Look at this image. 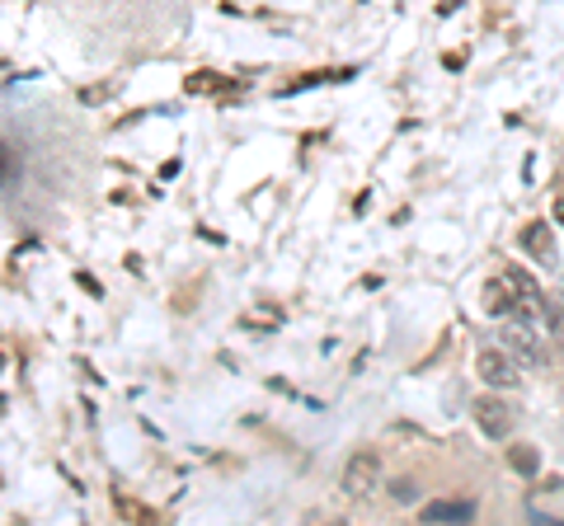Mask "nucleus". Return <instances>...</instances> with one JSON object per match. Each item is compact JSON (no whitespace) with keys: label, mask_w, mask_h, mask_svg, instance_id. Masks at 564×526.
Instances as JSON below:
<instances>
[{"label":"nucleus","mask_w":564,"mask_h":526,"mask_svg":"<svg viewBox=\"0 0 564 526\" xmlns=\"http://www.w3.org/2000/svg\"><path fill=\"white\" fill-rule=\"evenodd\" d=\"M503 277V287H508V315H518V320H545V296H541V287H536V277L532 273H522V269H503L499 273Z\"/></svg>","instance_id":"obj_1"},{"label":"nucleus","mask_w":564,"mask_h":526,"mask_svg":"<svg viewBox=\"0 0 564 526\" xmlns=\"http://www.w3.org/2000/svg\"><path fill=\"white\" fill-rule=\"evenodd\" d=\"M503 348H508V353H513L518 362H527V366H545V343H541L536 320H518V315H508V325H503Z\"/></svg>","instance_id":"obj_2"},{"label":"nucleus","mask_w":564,"mask_h":526,"mask_svg":"<svg viewBox=\"0 0 564 526\" xmlns=\"http://www.w3.org/2000/svg\"><path fill=\"white\" fill-rule=\"evenodd\" d=\"M475 372H480V381L494 385V391H513V385L522 381L518 376V358L503 353V348H480V358H475Z\"/></svg>","instance_id":"obj_3"},{"label":"nucleus","mask_w":564,"mask_h":526,"mask_svg":"<svg viewBox=\"0 0 564 526\" xmlns=\"http://www.w3.org/2000/svg\"><path fill=\"white\" fill-rule=\"evenodd\" d=\"M470 418H475V428H480L485 437H494V442H503V437L513 432V409H508L499 395H480V399H475Z\"/></svg>","instance_id":"obj_4"},{"label":"nucleus","mask_w":564,"mask_h":526,"mask_svg":"<svg viewBox=\"0 0 564 526\" xmlns=\"http://www.w3.org/2000/svg\"><path fill=\"white\" fill-rule=\"evenodd\" d=\"M377 484H381V461H377L372 451H358L348 461V470H344V494L348 498H367Z\"/></svg>","instance_id":"obj_5"},{"label":"nucleus","mask_w":564,"mask_h":526,"mask_svg":"<svg viewBox=\"0 0 564 526\" xmlns=\"http://www.w3.org/2000/svg\"><path fill=\"white\" fill-rule=\"evenodd\" d=\"M518 240H522V250H527V254H532L536 263H545V269H555V259H560V250H555L551 221H527Z\"/></svg>","instance_id":"obj_6"},{"label":"nucleus","mask_w":564,"mask_h":526,"mask_svg":"<svg viewBox=\"0 0 564 526\" xmlns=\"http://www.w3.org/2000/svg\"><path fill=\"white\" fill-rule=\"evenodd\" d=\"M423 522H475V503L470 498H433L429 507H423Z\"/></svg>","instance_id":"obj_7"},{"label":"nucleus","mask_w":564,"mask_h":526,"mask_svg":"<svg viewBox=\"0 0 564 526\" xmlns=\"http://www.w3.org/2000/svg\"><path fill=\"white\" fill-rule=\"evenodd\" d=\"M485 310L499 315V320H508V287H503V277H494V283L485 287Z\"/></svg>","instance_id":"obj_8"},{"label":"nucleus","mask_w":564,"mask_h":526,"mask_svg":"<svg viewBox=\"0 0 564 526\" xmlns=\"http://www.w3.org/2000/svg\"><path fill=\"white\" fill-rule=\"evenodd\" d=\"M508 461H513L518 475H536V470H541L536 447H508Z\"/></svg>","instance_id":"obj_9"},{"label":"nucleus","mask_w":564,"mask_h":526,"mask_svg":"<svg viewBox=\"0 0 564 526\" xmlns=\"http://www.w3.org/2000/svg\"><path fill=\"white\" fill-rule=\"evenodd\" d=\"M545 329H551V335L564 343V302H560V296H555L551 306H545Z\"/></svg>","instance_id":"obj_10"},{"label":"nucleus","mask_w":564,"mask_h":526,"mask_svg":"<svg viewBox=\"0 0 564 526\" xmlns=\"http://www.w3.org/2000/svg\"><path fill=\"white\" fill-rule=\"evenodd\" d=\"M555 221L564 226V193H560V198H555Z\"/></svg>","instance_id":"obj_11"}]
</instances>
